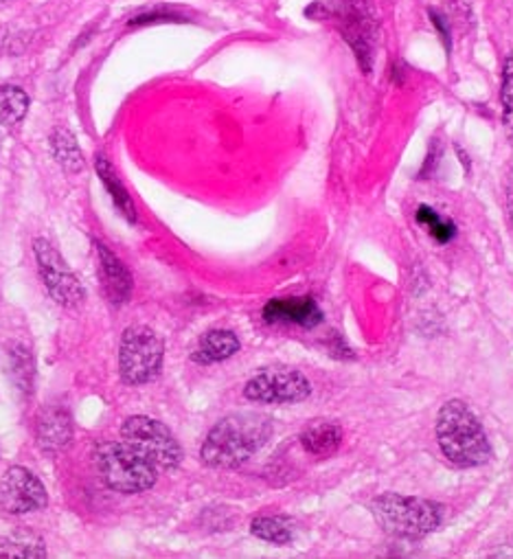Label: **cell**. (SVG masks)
<instances>
[{"mask_svg":"<svg viewBox=\"0 0 513 559\" xmlns=\"http://www.w3.org/2000/svg\"><path fill=\"white\" fill-rule=\"evenodd\" d=\"M0 557H29V559H38V557H47V548L45 542L36 535H12V537H3L0 539Z\"/></svg>","mask_w":513,"mask_h":559,"instance_id":"ffe728a7","label":"cell"},{"mask_svg":"<svg viewBox=\"0 0 513 559\" xmlns=\"http://www.w3.org/2000/svg\"><path fill=\"white\" fill-rule=\"evenodd\" d=\"M327 16L336 19V25L345 43L351 47L360 69L369 73L373 67V47L378 32V21L373 16L369 0H330Z\"/></svg>","mask_w":513,"mask_h":559,"instance_id":"8992f818","label":"cell"},{"mask_svg":"<svg viewBox=\"0 0 513 559\" xmlns=\"http://www.w3.org/2000/svg\"><path fill=\"white\" fill-rule=\"evenodd\" d=\"M273 437V421L256 413L219 419L206 435L200 456L213 469H235L260 452Z\"/></svg>","mask_w":513,"mask_h":559,"instance_id":"6da1fadb","label":"cell"},{"mask_svg":"<svg viewBox=\"0 0 513 559\" xmlns=\"http://www.w3.org/2000/svg\"><path fill=\"white\" fill-rule=\"evenodd\" d=\"M341 443H343V430L338 424H332V421L312 424L301 435V445L306 448V452L319 459L332 456L341 448Z\"/></svg>","mask_w":513,"mask_h":559,"instance_id":"5bb4252c","label":"cell"},{"mask_svg":"<svg viewBox=\"0 0 513 559\" xmlns=\"http://www.w3.org/2000/svg\"><path fill=\"white\" fill-rule=\"evenodd\" d=\"M102 480L119 493H141L156 485L158 469L128 443H102L95 452Z\"/></svg>","mask_w":513,"mask_h":559,"instance_id":"277c9868","label":"cell"},{"mask_svg":"<svg viewBox=\"0 0 513 559\" xmlns=\"http://www.w3.org/2000/svg\"><path fill=\"white\" fill-rule=\"evenodd\" d=\"M417 222L421 226H426V230L439 241V243H448L454 235H456V226L445 219L443 215H439L434 209L430 206H419L417 209Z\"/></svg>","mask_w":513,"mask_h":559,"instance_id":"44dd1931","label":"cell"},{"mask_svg":"<svg viewBox=\"0 0 513 559\" xmlns=\"http://www.w3.org/2000/svg\"><path fill=\"white\" fill-rule=\"evenodd\" d=\"M10 360H12V373H14L16 384L21 386V391L29 393L34 376H36V362H34L32 354L25 347H14L10 354Z\"/></svg>","mask_w":513,"mask_h":559,"instance_id":"7402d4cb","label":"cell"},{"mask_svg":"<svg viewBox=\"0 0 513 559\" xmlns=\"http://www.w3.org/2000/svg\"><path fill=\"white\" fill-rule=\"evenodd\" d=\"M95 165H97V174H99V178H102V182H104V187H106V191L110 193V198H112V202L117 204V209L128 217V222H136V209H134V202H132V198H130V193H128V189L121 185V180L117 178V174H115V169H112V165L108 163V158L106 156H97V160H95Z\"/></svg>","mask_w":513,"mask_h":559,"instance_id":"2e32d148","label":"cell"},{"mask_svg":"<svg viewBox=\"0 0 513 559\" xmlns=\"http://www.w3.org/2000/svg\"><path fill=\"white\" fill-rule=\"evenodd\" d=\"M29 97L23 88L5 84L0 86V123L16 126L27 117Z\"/></svg>","mask_w":513,"mask_h":559,"instance_id":"d6986e66","label":"cell"},{"mask_svg":"<svg viewBox=\"0 0 513 559\" xmlns=\"http://www.w3.org/2000/svg\"><path fill=\"white\" fill-rule=\"evenodd\" d=\"M266 323H290L299 328H317L323 321V312L312 297L273 299L264 308Z\"/></svg>","mask_w":513,"mask_h":559,"instance_id":"7c38bea8","label":"cell"},{"mask_svg":"<svg viewBox=\"0 0 513 559\" xmlns=\"http://www.w3.org/2000/svg\"><path fill=\"white\" fill-rule=\"evenodd\" d=\"M371 513L389 535L419 539L441 526L445 509L426 498L384 493L371 502Z\"/></svg>","mask_w":513,"mask_h":559,"instance_id":"3957f363","label":"cell"},{"mask_svg":"<svg viewBox=\"0 0 513 559\" xmlns=\"http://www.w3.org/2000/svg\"><path fill=\"white\" fill-rule=\"evenodd\" d=\"M38 443L45 452H58L73 439V419L64 406H49L38 419Z\"/></svg>","mask_w":513,"mask_h":559,"instance_id":"4fadbf2b","label":"cell"},{"mask_svg":"<svg viewBox=\"0 0 513 559\" xmlns=\"http://www.w3.org/2000/svg\"><path fill=\"white\" fill-rule=\"evenodd\" d=\"M437 443L456 467H478L491 459L489 439L478 417L458 400L441 406L437 417Z\"/></svg>","mask_w":513,"mask_h":559,"instance_id":"7a4b0ae2","label":"cell"},{"mask_svg":"<svg viewBox=\"0 0 513 559\" xmlns=\"http://www.w3.org/2000/svg\"><path fill=\"white\" fill-rule=\"evenodd\" d=\"M250 533L254 537H260L271 544L286 546L295 539V528L288 518H275V515H264V518H254L250 524Z\"/></svg>","mask_w":513,"mask_h":559,"instance_id":"ac0fdd59","label":"cell"},{"mask_svg":"<svg viewBox=\"0 0 513 559\" xmlns=\"http://www.w3.org/2000/svg\"><path fill=\"white\" fill-rule=\"evenodd\" d=\"M97 259H99V278L104 295L115 304L123 306L132 295V276L126 263L102 241H95Z\"/></svg>","mask_w":513,"mask_h":559,"instance_id":"8fae6325","label":"cell"},{"mask_svg":"<svg viewBox=\"0 0 513 559\" xmlns=\"http://www.w3.org/2000/svg\"><path fill=\"white\" fill-rule=\"evenodd\" d=\"M51 150L56 160L69 171V174H80L84 169V156L82 150L75 141V136L69 130L58 128L51 136Z\"/></svg>","mask_w":513,"mask_h":559,"instance_id":"e0dca14e","label":"cell"},{"mask_svg":"<svg viewBox=\"0 0 513 559\" xmlns=\"http://www.w3.org/2000/svg\"><path fill=\"white\" fill-rule=\"evenodd\" d=\"M500 102H502V121L513 139V53L504 60L502 67V88H500Z\"/></svg>","mask_w":513,"mask_h":559,"instance_id":"603a6c76","label":"cell"},{"mask_svg":"<svg viewBox=\"0 0 513 559\" xmlns=\"http://www.w3.org/2000/svg\"><path fill=\"white\" fill-rule=\"evenodd\" d=\"M178 16L171 12H156V14H145V16H136L130 25H150V23H163V21H176Z\"/></svg>","mask_w":513,"mask_h":559,"instance_id":"d4e9b609","label":"cell"},{"mask_svg":"<svg viewBox=\"0 0 513 559\" xmlns=\"http://www.w3.org/2000/svg\"><path fill=\"white\" fill-rule=\"evenodd\" d=\"M165 347L156 332L143 325H132L123 332L119 347V371L121 378L132 384L152 382L163 369Z\"/></svg>","mask_w":513,"mask_h":559,"instance_id":"5b68a950","label":"cell"},{"mask_svg":"<svg viewBox=\"0 0 513 559\" xmlns=\"http://www.w3.org/2000/svg\"><path fill=\"white\" fill-rule=\"evenodd\" d=\"M428 14H430V19H432V25L437 27V32H439L441 40L445 43V49L450 51V25H448L445 16H443V14H439L437 10H430Z\"/></svg>","mask_w":513,"mask_h":559,"instance_id":"cb8c5ba5","label":"cell"},{"mask_svg":"<svg viewBox=\"0 0 513 559\" xmlns=\"http://www.w3.org/2000/svg\"><path fill=\"white\" fill-rule=\"evenodd\" d=\"M34 252L43 284L47 293L53 297V301L60 304L62 308H77L86 299V293L80 284V278L71 272V267L58 252V248L49 239L38 237L34 241Z\"/></svg>","mask_w":513,"mask_h":559,"instance_id":"9c48e42d","label":"cell"},{"mask_svg":"<svg viewBox=\"0 0 513 559\" xmlns=\"http://www.w3.org/2000/svg\"><path fill=\"white\" fill-rule=\"evenodd\" d=\"M121 439L156 469H174L182 461V448L171 430L150 417H130L121 428Z\"/></svg>","mask_w":513,"mask_h":559,"instance_id":"52a82bcc","label":"cell"},{"mask_svg":"<svg viewBox=\"0 0 513 559\" xmlns=\"http://www.w3.org/2000/svg\"><path fill=\"white\" fill-rule=\"evenodd\" d=\"M239 352V341L232 332L228 330H213V332H206L200 341V347L198 352L193 354V360L198 362H222L230 356H235Z\"/></svg>","mask_w":513,"mask_h":559,"instance_id":"9a60e30c","label":"cell"},{"mask_svg":"<svg viewBox=\"0 0 513 559\" xmlns=\"http://www.w3.org/2000/svg\"><path fill=\"white\" fill-rule=\"evenodd\" d=\"M47 489L43 480L27 467L14 465L0 478V511L10 515H25L47 504Z\"/></svg>","mask_w":513,"mask_h":559,"instance_id":"30bf717a","label":"cell"},{"mask_svg":"<svg viewBox=\"0 0 513 559\" xmlns=\"http://www.w3.org/2000/svg\"><path fill=\"white\" fill-rule=\"evenodd\" d=\"M312 393L310 380L297 369H266L243 386V397L256 404H299Z\"/></svg>","mask_w":513,"mask_h":559,"instance_id":"ba28073f","label":"cell"}]
</instances>
